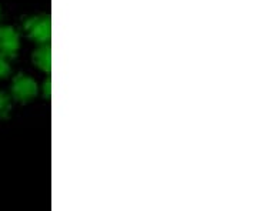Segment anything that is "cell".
<instances>
[{
    "label": "cell",
    "instance_id": "1",
    "mask_svg": "<svg viewBox=\"0 0 257 211\" xmlns=\"http://www.w3.org/2000/svg\"><path fill=\"white\" fill-rule=\"evenodd\" d=\"M22 28L25 30L26 36L36 43L50 42V37H52V18H50V15H46V13L33 15L23 22Z\"/></svg>",
    "mask_w": 257,
    "mask_h": 211
},
{
    "label": "cell",
    "instance_id": "2",
    "mask_svg": "<svg viewBox=\"0 0 257 211\" xmlns=\"http://www.w3.org/2000/svg\"><path fill=\"white\" fill-rule=\"evenodd\" d=\"M37 83L33 77L25 73H18L13 77L12 87H10V96L22 104H26L32 101L37 96Z\"/></svg>",
    "mask_w": 257,
    "mask_h": 211
},
{
    "label": "cell",
    "instance_id": "3",
    "mask_svg": "<svg viewBox=\"0 0 257 211\" xmlns=\"http://www.w3.org/2000/svg\"><path fill=\"white\" fill-rule=\"evenodd\" d=\"M20 50V35L9 25L0 26V53L8 59H15Z\"/></svg>",
    "mask_w": 257,
    "mask_h": 211
},
{
    "label": "cell",
    "instance_id": "4",
    "mask_svg": "<svg viewBox=\"0 0 257 211\" xmlns=\"http://www.w3.org/2000/svg\"><path fill=\"white\" fill-rule=\"evenodd\" d=\"M32 62L42 72H45V73L52 72V45H50V42L40 43V46L35 49V52L32 53Z\"/></svg>",
    "mask_w": 257,
    "mask_h": 211
},
{
    "label": "cell",
    "instance_id": "5",
    "mask_svg": "<svg viewBox=\"0 0 257 211\" xmlns=\"http://www.w3.org/2000/svg\"><path fill=\"white\" fill-rule=\"evenodd\" d=\"M12 111V96L0 90V120H8Z\"/></svg>",
    "mask_w": 257,
    "mask_h": 211
},
{
    "label": "cell",
    "instance_id": "6",
    "mask_svg": "<svg viewBox=\"0 0 257 211\" xmlns=\"http://www.w3.org/2000/svg\"><path fill=\"white\" fill-rule=\"evenodd\" d=\"M10 70H12V67H10L9 59L0 53V79L8 77L10 74Z\"/></svg>",
    "mask_w": 257,
    "mask_h": 211
},
{
    "label": "cell",
    "instance_id": "7",
    "mask_svg": "<svg viewBox=\"0 0 257 211\" xmlns=\"http://www.w3.org/2000/svg\"><path fill=\"white\" fill-rule=\"evenodd\" d=\"M43 97H45L46 100H50V99H52V79H50V76H49V79H46L45 83H43Z\"/></svg>",
    "mask_w": 257,
    "mask_h": 211
},
{
    "label": "cell",
    "instance_id": "8",
    "mask_svg": "<svg viewBox=\"0 0 257 211\" xmlns=\"http://www.w3.org/2000/svg\"><path fill=\"white\" fill-rule=\"evenodd\" d=\"M0 16H2V9H0Z\"/></svg>",
    "mask_w": 257,
    "mask_h": 211
}]
</instances>
